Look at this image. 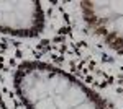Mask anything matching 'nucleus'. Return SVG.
I'll return each mask as SVG.
<instances>
[{"instance_id":"2","label":"nucleus","mask_w":123,"mask_h":109,"mask_svg":"<svg viewBox=\"0 0 123 109\" xmlns=\"http://www.w3.org/2000/svg\"><path fill=\"white\" fill-rule=\"evenodd\" d=\"M44 26V11L36 0L0 2V33L12 36H38Z\"/></svg>"},{"instance_id":"1","label":"nucleus","mask_w":123,"mask_h":109,"mask_svg":"<svg viewBox=\"0 0 123 109\" xmlns=\"http://www.w3.org/2000/svg\"><path fill=\"white\" fill-rule=\"evenodd\" d=\"M26 109H107L100 96L76 77L44 62H26L15 75Z\"/></svg>"},{"instance_id":"3","label":"nucleus","mask_w":123,"mask_h":109,"mask_svg":"<svg viewBox=\"0 0 123 109\" xmlns=\"http://www.w3.org/2000/svg\"><path fill=\"white\" fill-rule=\"evenodd\" d=\"M0 109H7V106H5V101L2 99V96H0Z\"/></svg>"}]
</instances>
